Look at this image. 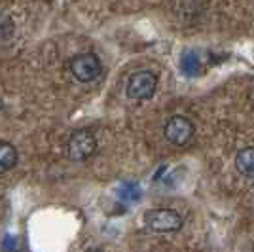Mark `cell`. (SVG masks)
<instances>
[{"instance_id": "cell-9", "label": "cell", "mask_w": 254, "mask_h": 252, "mask_svg": "<svg viewBox=\"0 0 254 252\" xmlns=\"http://www.w3.org/2000/svg\"><path fill=\"white\" fill-rule=\"evenodd\" d=\"M85 252H105L103 249H87Z\"/></svg>"}, {"instance_id": "cell-2", "label": "cell", "mask_w": 254, "mask_h": 252, "mask_svg": "<svg viewBox=\"0 0 254 252\" xmlns=\"http://www.w3.org/2000/svg\"><path fill=\"white\" fill-rule=\"evenodd\" d=\"M66 150H68V158L72 159V161H85V159H89L97 150L95 135L91 131H87V129H78L68 138Z\"/></svg>"}, {"instance_id": "cell-4", "label": "cell", "mask_w": 254, "mask_h": 252, "mask_svg": "<svg viewBox=\"0 0 254 252\" xmlns=\"http://www.w3.org/2000/svg\"><path fill=\"white\" fill-rule=\"evenodd\" d=\"M156 87H158V76L152 70H140L129 78L127 97L133 101H144L156 93Z\"/></svg>"}, {"instance_id": "cell-5", "label": "cell", "mask_w": 254, "mask_h": 252, "mask_svg": "<svg viewBox=\"0 0 254 252\" xmlns=\"http://www.w3.org/2000/svg\"><path fill=\"white\" fill-rule=\"evenodd\" d=\"M193 131H195V127H193V124L186 116H173V118L167 120V124L163 127L165 138L169 140L171 144H175V146L188 144L191 137H193Z\"/></svg>"}, {"instance_id": "cell-6", "label": "cell", "mask_w": 254, "mask_h": 252, "mask_svg": "<svg viewBox=\"0 0 254 252\" xmlns=\"http://www.w3.org/2000/svg\"><path fill=\"white\" fill-rule=\"evenodd\" d=\"M235 169L239 171V175L254 179V146L243 148L235 156Z\"/></svg>"}, {"instance_id": "cell-8", "label": "cell", "mask_w": 254, "mask_h": 252, "mask_svg": "<svg viewBox=\"0 0 254 252\" xmlns=\"http://www.w3.org/2000/svg\"><path fill=\"white\" fill-rule=\"evenodd\" d=\"M180 66H182V70L186 74H195L199 70V61H197L195 55L186 53V55H182V59H180Z\"/></svg>"}, {"instance_id": "cell-3", "label": "cell", "mask_w": 254, "mask_h": 252, "mask_svg": "<svg viewBox=\"0 0 254 252\" xmlns=\"http://www.w3.org/2000/svg\"><path fill=\"white\" fill-rule=\"evenodd\" d=\"M70 72L80 82H93L103 72V64L95 53H80L70 59Z\"/></svg>"}, {"instance_id": "cell-1", "label": "cell", "mask_w": 254, "mask_h": 252, "mask_svg": "<svg viewBox=\"0 0 254 252\" xmlns=\"http://www.w3.org/2000/svg\"><path fill=\"white\" fill-rule=\"evenodd\" d=\"M144 224L156 233H171L182 228V216L173 209H150L144 212Z\"/></svg>"}, {"instance_id": "cell-7", "label": "cell", "mask_w": 254, "mask_h": 252, "mask_svg": "<svg viewBox=\"0 0 254 252\" xmlns=\"http://www.w3.org/2000/svg\"><path fill=\"white\" fill-rule=\"evenodd\" d=\"M17 163V150L11 142L0 140V175L8 173Z\"/></svg>"}]
</instances>
